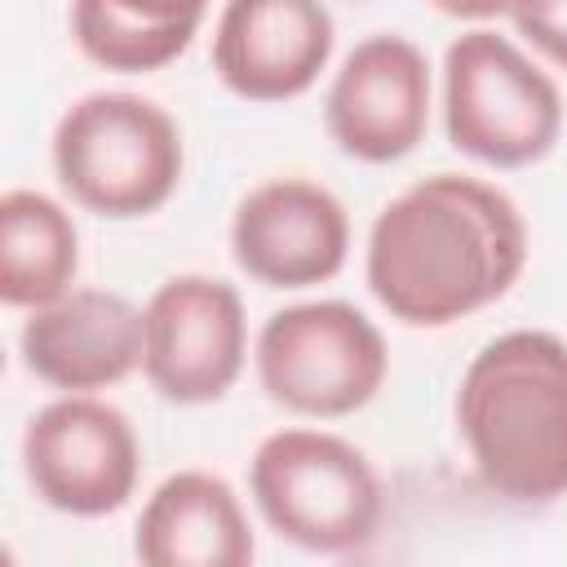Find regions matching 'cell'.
I'll return each instance as SVG.
<instances>
[{
    "label": "cell",
    "instance_id": "obj_11",
    "mask_svg": "<svg viewBox=\"0 0 567 567\" xmlns=\"http://www.w3.org/2000/svg\"><path fill=\"white\" fill-rule=\"evenodd\" d=\"M332 40L323 0H226L213 31V71L235 97L288 102L319 80Z\"/></svg>",
    "mask_w": 567,
    "mask_h": 567
},
{
    "label": "cell",
    "instance_id": "obj_16",
    "mask_svg": "<svg viewBox=\"0 0 567 567\" xmlns=\"http://www.w3.org/2000/svg\"><path fill=\"white\" fill-rule=\"evenodd\" d=\"M509 18L523 40L567 71V0H514Z\"/></svg>",
    "mask_w": 567,
    "mask_h": 567
},
{
    "label": "cell",
    "instance_id": "obj_3",
    "mask_svg": "<svg viewBox=\"0 0 567 567\" xmlns=\"http://www.w3.org/2000/svg\"><path fill=\"white\" fill-rule=\"evenodd\" d=\"M53 173L62 190L97 217H146L182 182V133L142 93H84L53 128Z\"/></svg>",
    "mask_w": 567,
    "mask_h": 567
},
{
    "label": "cell",
    "instance_id": "obj_9",
    "mask_svg": "<svg viewBox=\"0 0 567 567\" xmlns=\"http://www.w3.org/2000/svg\"><path fill=\"white\" fill-rule=\"evenodd\" d=\"M328 137L363 164H390L416 151L430 124V62L408 35L359 40L323 97Z\"/></svg>",
    "mask_w": 567,
    "mask_h": 567
},
{
    "label": "cell",
    "instance_id": "obj_2",
    "mask_svg": "<svg viewBox=\"0 0 567 567\" xmlns=\"http://www.w3.org/2000/svg\"><path fill=\"white\" fill-rule=\"evenodd\" d=\"M456 425L492 496L509 505L567 496V341L545 328L492 337L461 377Z\"/></svg>",
    "mask_w": 567,
    "mask_h": 567
},
{
    "label": "cell",
    "instance_id": "obj_10",
    "mask_svg": "<svg viewBox=\"0 0 567 567\" xmlns=\"http://www.w3.org/2000/svg\"><path fill=\"white\" fill-rule=\"evenodd\" d=\"M346 204L306 177H270L252 186L230 217V252L239 270L266 288H310L346 266Z\"/></svg>",
    "mask_w": 567,
    "mask_h": 567
},
{
    "label": "cell",
    "instance_id": "obj_17",
    "mask_svg": "<svg viewBox=\"0 0 567 567\" xmlns=\"http://www.w3.org/2000/svg\"><path fill=\"white\" fill-rule=\"evenodd\" d=\"M439 13L447 18H470V22H483V18H501L514 9V0H430Z\"/></svg>",
    "mask_w": 567,
    "mask_h": 567
},
{
    "label": "cell",
    "instance_id": "obj_4",
    "mask_svg": "<svg viewBox=\"0 0 567 567\" xmlns=\"http://www.w3.org/2000/svg\"><path fill=\"white\" fill-rule=\"evenodd\" d=\"M248 492L270 532L306 554H359L381 527V478L328 430H275L257 443Z\"/></svg>",
    "mask_w": 567,
    "mask_h": 567
},
{
    "label": "cell",
    "instance_id": "obj_5",
    "mask_svg": "<svg viewBox=\"0 0 567 567\" xmlns=\"http://www.w3.org/2000/svg\"><path fill=\"white\" fill-rule=\"evenodd\" d=\"M443 124L461 155L527 168L563 133V93L509 35L474 27L443 53Z\"/></svg>",
    "mask_w": 567,
    "mask_h": 567
},
{
    "label": "cell",
    "instance_id": "obj_7",
    "mask_svg": "<svg viewBox=\"0 0 567 567\" xmlns=\"http://www.w3.org/2000/svg\"><path fill=\"white\" fill-rule=\"evenodd\" d=\"M22 470L31 492L71 518H102L128 505L142 447L133 421L93 394H62L44 403L22 434Z\"/></svg>",
    "mask_w": 567,
    "mask_h": 567
},
{
    "label": "cell",
    "instance_id": "obj_14",
    "mask_svg": "<svg viewBox=\"0 0 567 567\" xmlns=\"http://www.w3.org/2000/svg\"><path fill=\"white\" fill-rule=\"evenodd\" d=\"M213 0H71L80 53L106 71H159L182 58Z\"/></svg>",
    "mask_w": 567,
    "mask_h": 567
},
{
    "label": "cell",
    "instance_id": "obj_15",
    "mask_svg": "<svg viewBox=\"0 0 567 567\" xmlns=\"http://www.w3.org/2000/svg\"><path fill=\"white\" fill-rule=\"evenodd\" d=\"M80 266V235L71 213L40 190L0 195V301L4 306H49L71 292Z\"/></svg>",
    "mask_w": 567,
    "mask_h": 567
},
{
    "label": "cell",
    "instance_id": "obj_13",
    "mask_svg": "<svg viewBox=\"0 0 567 567\" xmlns=\"http://www.w3.org/2000/svg\"><path fill=\"white\" fill-rule=\"evenodd\" d=\"M133 554L146 567H248L257 540L226 478L177 470L146 496Z\"/></svg>",
    "mask_w": 567,
    "mask_h": 567
},
{
    "label": "cell",
    "instance_id": "obj_8",
    "mask_svg": "<svg viewBox=\"0 0 567 567\" xmlns=\"http://www.w3.org/2000/svg\"><path fill=\"white\" fill-rule=\"evenodd\" d=\"M248 319L235 284L173 275L142 306V372L168 403H217L244 372Z\"/></svg>",
    "mask_w": 567,
    "mask_h": 567
},
{
    "label": "cell",
    "instance_id": "obj_1",
    "mask_svg": "<svg viewBox=\"0 0 567 567\" xmlns=\"http://www.w3.org/2000/svg\"><path fill=\"white\" fill-rule=\"evenodd\" d=\"M527 266L518 204L465 173H434L394 195L368 235L363 275L390 319L447 328L501 301Z\"/></svg>",
    "mask_w": 567,
    "mask_h": 567
},
{
    "label": "cell",
    "instance_id": "obj_12",
    "mask_svg": "<svg viewBox=\"0 0 567 567\" xmlns=\"http://www.w3.org/2000/svg\"><path fill=\"white\" fill-rule=\"evenodd\" d=\"M18 350L35 381L93 394L142 363V310L106 288H71L27 315Z\"/></svg>",
    "mask_w": 567,
    "mask_h": 567
},
{
    "label": "cell",
    "instance_id": "obj_6",
    "mask_svg": "<svg viewBox=\"0 0 567 567\" xmlns=\"http://www.w3.org/2000/svg\"><path fill=\"white\" fill-rule=\"evenodd\" d=\"M257 381L297 416H350L377 399L390 372L381 328L350 301L275 310L257 332Z\"/></svg>",
    "mask_w": 567,
    "mask_h": 567
}]
</instances>
